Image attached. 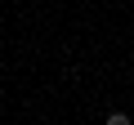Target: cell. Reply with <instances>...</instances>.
Instances as JSON below:
<instances>
[{"instance_id":"1","label":"cell","mask_w":134,"mask_h":125,"mask_svg":"<svg viewBox=\"0 0 134 125\" xmlns=\"http://www.w3.org/2000/svg\"><path fill=\"white\" fill-rule=\"evenodd\" d=\"M0 98H5V94H0Z\"/></svg>"}]
</instances>
